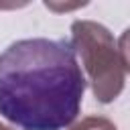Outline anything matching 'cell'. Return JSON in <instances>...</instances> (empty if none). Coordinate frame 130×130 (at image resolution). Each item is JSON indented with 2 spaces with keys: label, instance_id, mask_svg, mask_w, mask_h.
<instances>
[{
  "label": "cell",
  "instance_id": "3957f363",
  "mask_svg": "<svg viewBox=\"0 0 130 130\" xmlns=\"http://www.w3.org/2000/svg\"><path fill=\"white\" fill-rule=\"evenodd\" d=\"M67 130H118L108 118H102V116H89L85 120H81L79 124L67 128Z\"/></svg>",
  "mask_w": 130,
  "mask_h": 130
},
{
  "label": "cell",
  "instance_id": "5b68a950",
  "mask_svg": "<svg viewBox=\"0 0 130 130\" xmlns=\"http://www.w3.org/2000/svg\"><path fill=\"white\" fill-rule=\"evenodd\" d=\"M0 130H12V128H8V126H4V124H0Z\"/></svg>",
  "mask_w": 130,
  "mask_h": 130
},
{
  "label": "cell",
  "instance_id": "7a4b0ae2",
  "mask_svg": "<svg viewBox=\"0 0 130 130\" xmlns=\"http://www.w3.org/2000/svg\"><path fill=\"white\" fill-rule=\"evenodd\" d=\"M126 37L128 30L116 41L104 24L93 20H75L71 24L69 43L75 57L81 59L95 100L102 104L114 102L124 89L128 71Z\"/></svg>",
  "mask_w": 130,
  "mask_h": 130
},
{
  "label": "cell",
  "instance_id": "6da1fadb",
  "mask_svg": "<svg viewBox=\"0 0 130 130\" xmlns=\"http://www.w3.org/2000/svg\"><path fill=\"white\" fill-rule=\"evenodd\" d=\"M83 91L85 77L67 39H20L0 53V116L22 130L69 128Z\"/></svg>",
  "mask_w": 130,
  "mask_h": 130
},
{
  "label": "cell",
  "instance_id": "277c9868",
  "mask_svg": "<svg viewBox=\"0 0 130 130\" xmlns=\"http://www.w3.org/2000/svg\"><path fill=\"white\" fill-rule=\"evenodd\" d=\"M45 6L49 10H55V12H67V10H75V8H81L85 6V2H45Z\"/></svg>",
  "mask_w": 130,
  "mask_h": 130
}]
</instances>
